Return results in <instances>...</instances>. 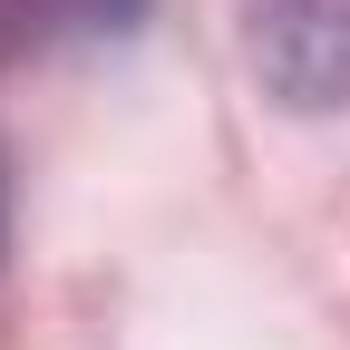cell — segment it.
<instances>
[{"mask_svg":"<svg viewBox=\"0 0 350 350\" xmlns=\"http://www.w3.org/2000/svg\"><path fill=\"white\" fill-rule=\"evenodd\" d=\"M253 59L292 107H350V0H253Z\"/></svg>","mask_w":350,"mask_h":350,"instance_id":"obj_1","label":"cell"},{"mask_svg":"<svg viewBox=\"0 0 350 350\" xmlns=\"http://www.w3.org/2000/svg\"><path fill=\"white\" fill-rule=\"evenodd\" d=\"M20 10H49L68 29H117V20H137V0H20Z\"/></svg>","mask_w":350,"mask_h":350,"instance_id":"obj_2","label":"cell"}]
</instances>
